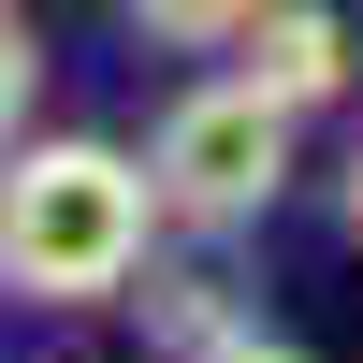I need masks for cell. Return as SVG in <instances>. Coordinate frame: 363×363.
<instances>
[{"label":"cell","instance_id":"cell-4","mask_svg":"<svg viewBox=\"0 0 363 363\" xmlns=\"http://www.w3.org/2000/svg\"><path fill=\"white\" fill-rule=\"evenodd\" d=\"M247 15H262V0H131L145 44H247Z\"/></svg>","mask_w":363,"mask_h":363},{"label":"cell","instance_id":"cell-1","mask_svg":"<svg viewBox=\"0 0 363 363\" xmlns=\"http://www.w3.org/2000/svg\"><path fill=\"white\" fill-rule=\"evenodd\" d=\"M160 174L102 131H44L0 160V262H15L29 306H116L145 277V233H160Z\"/></svg>","mask_w":363,"mask_h":363},{"label":"cell","instance_id":"cell-3","mask_svg":"<svg viewBox=\"0 0 363 363\" xmlns=\"http://www.w3.org/2000/svg\"><path fill=\"white\" fill-rule=\"evenodd\" d=\"M233 73H247V87H277L291 116H306V102H335V87H349V15H335V0H262Z\"/></svg>","mask_w":363,"mask_h":363},{"label":"cell","instance_id":"cell-5","mask_svg":"<svg viewBox=\"0 0 363 363\" xmlns=\"http://www.w3.org/2000/svg\"><path fill=\"white\" fill-rule=\"evenodd\" d=\"M29 102H44V44H29V15L0 0V145L29 131Z\"/></svg>","mask_w":363,"mask_h":363},{"label":"cell","instance_id":"cell-2","mask_svg":"<svg viewBox=\"0 0 363 363\" xmlns=\"http://www.w3.org/2000/svg\"><path fill=\"white\" fill-rule=\"evenodd\" d=\"M145 174H160V203H174L189 233L277 218V189H291V102H277V87H247V73L189 87V102L145 131Z\"/></svg>","mask_w":363,"mask_h":363},{"label":"cell","instance_id":"cell-8","mask_svg":"<svg viewBox=\"0 0 363 363\" xmlns=\"http://www.w3.org/2000/svg\"><path fill=\"white\" fill-rule=\"evenodd\" d=\"M0 291H15V262H0Z\"/></svg>","mask_w":363,"mask_h":363},{"label":"cell","instance_id":"cell-6","mask_svg":"<svg viewBox=\"0 0 363 363\" xmlns=\"http://www.w3.org/2000/svg\"><path fill=\"white\" fill-rule=\"evenodd\" d=\"M203 363H306V349H291V335H218Z\"/></svg>","mask_w":363,"mask_h":363},{"label":"cell","instance_id":"cell-7","mask_svg":"<svg viewBox=\"0 0 363 363\" xmlns=\"http://www.w3.org/2000/svg\"><path fill=\"white\" fill-rule=\"evenodd\" d=\"M335 218H349V247H363V145H349V174H335Z\"/></svg>","mask_w":363,"mask_h":363}]
</instances>
